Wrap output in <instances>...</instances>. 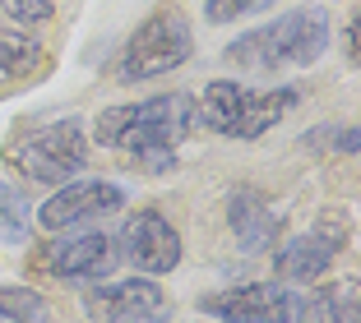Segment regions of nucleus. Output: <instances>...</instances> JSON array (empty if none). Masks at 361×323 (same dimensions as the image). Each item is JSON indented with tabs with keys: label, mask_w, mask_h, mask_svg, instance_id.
Here are the masks:
<instances>
[{
	"label": "nucleus",
	"mask_w": 361,
	"mask_h": 323,
	"mask_svg": "<svg viewBox=\"0 0 361 323\" xmlns=\"http://www.w3.org/2000/svg\"><path fill=\"white\" fill-rule=\"evenodd\" d=\"M195 125V102L185 93H162L149 102L106 106L93 125V139L102 148L135 153L149 171H167L176 162V144Z\"/></svg>",
	"instance_id": "obj_1"
},
{
	"label": "nucleus",
	"mask_w": 361,
	"mask_h": 323,
	"mask_svg": "<svg viewBox=\"0 0 361 323\" xmlns=\"http://www.w3.org/2000/svg\"><path fill=\"white\" fill-rule=\"evenodd\" d=\"M329 46V14L319 5H301V10L283 14V19L250 28L227 46V65L245 74H283V70H310Z\"/></svg>",
	"instance_id": "obj_2"
},
{
	"label": "nucleus",
	"mask_w": 361,
	"mask_h": 323,
	"mask_svg": "<svg viewBox=\"0 0 361 323\" xmlns=\"http://www.w3.org/2000/svg\"><path fill=\"white\" fill-rule=\"evenodd\" d=\"M10 167L32 185H70L79 171L88 167V129L84 120L65 115V120H47L23 134L10 139Z\"/></svg>",
	"instance_id": "obj_3"
},
{
	"label": "nucleus",
	"mask_w": 361,
	"mask_h": 323,
	"mask_svg": "<svg viewBox=\"0 0 361 323\" xmlns=\"http://www.w3.org/2000/svg\"><path fill=\"white\" fill-rule=\"evenodd\" d=\"M297 88H269V93H255V88H241L232 79H213L200 97L204 125L223 139H259L283 120L292 106H297Z\"/></svg>",
	"instance_id": "obj_4"
},
{
	"label": "nucleus",
	"mask_w": 361,
	"mask_h": 323,
	"mask_svg": "<svg viewBox=\"0 0 361 323\" xmlns=\"http://www.w3.org/2000/svg\"><path fill=\"white\" fill-rule=\"evenodd\" d=\"M195 51L190 23L180 10H158L153 19H144L135 32H130L126 51H121L116 74L126 84H144V79H162V74L180 70Z\"/></svg>",
	"instance_id": "obj_5"
},
{
	"label": "nucleus",
	"mask_w": 361,
	"mask_h": 323,
	"mask_svg": "<svg viewBox=\"0 0 361 323\" xmlns=\"http://www.w3.org/2000/svg\"><path fill=\"white\" fill-rule=\"evenodd\" d=\"M200 310L223 323H306V296H297L283 281H250V286L204 296Z\"/></svg>",
	"instance_id": "obj_6"
},
{
	"label": "nucleus",
	"mask_w": 361,
	"mask_h": 323,
	"mask_svg": "<svg viewBox=\"0 0 361 323\" xmlns=\"http://www.w3.org/2000/svg\"><path fill=\"white\" fill-rule=\"evenodd\" d=\"M88 314L97 323H167L171 296L153 277H126L88 296Z\"/></svg>",
	"instance_id": "obj_7"
},
{
	"label": "nucleus",
	"mask_w": 361,
	"mask_h": 323,
	"mask_svg": "<svg viewBox=\"0 0 361 323\" xmlns=\"http://www.w3.org/2000/svg\"><path fill=\"white\" fill-rule=\"evenodd\" d=\"M348 245V217L343 213H329L324 222H315L310 231L292 236L278 250V272L287 281H315L319 272H329V263L338 259V250Z\"/></svg>",
	"instance_id": "obj_8"
},
{
	"label": "nucleus",
	"mask_w": 361,
	"mask_h": 323,
	"mask_svg": "<svg viewBox=\"0 0 361 323\" xmlns=\"http://www.w3.org/2000/svg\"><path fill=\"white\" fill-rule=\"evenodd\" d=\"M121 203H126V194H121V185H111V180H70V185H61L42 203L37 222H42L47 231H65V227H75V222L106 217V213H116Z\"/></svg>",
	"instance_id": "obj_9"
},
{
	"label": "nucleus",
	"mask_w": 361,
	"mask_h": 323,
	"mask_svg": "<svg viewBox=\"0 0 361 323\" xmlns=\"http://www.w3.org/2000/svg\"><path fill=\"white\" fill-rule=\"evenodd\" d=\"M121 240H126V254L139 272H171L180 263V236L162 213H135Z\"/></svg>",
	"instance_id": "obj_10"
},
{
	"label": "nucleus",
	"mask_w": 361,
	"mask_h": 323,
	"mask_svg": "<svg viewBox=\"0 0 361 323\" xmlns=\"http://www.w3.org/2000/svg\"><path fill=\"white\" fill-rule=\"evenodd\" d=\"M111 259V236L102 231H79V236H56L47 245L42 263L51 277H88V272H102Z\"/></svg>",
	"instance_id": "obj_11"
},
{
	"label": "nucleus",
	"mask_w": 361,
	"mask_h": 323,
	"mask_svg": "<svg viewBox=\"0 0 361 323\" xmlns=\"http://www.w3.org/2000/svg\"><path fill=\"white\" fill-rule=\"evenodd\" d=\"M227 222H232V236H236L241 250H264V245H274V236H278L274 208H269L255 189H236L232 203H227Z\"/></svg>",
	"instance_id": "obj_12"
},
{
	"label": "nucleus",
	"mask_w": 361,
	"mask_h": 323,
	"mask_svg": "<svg viewBox=\"0 0 361 323\" xmlns=\"http://www.w3.org/2000/svg\"><path fill=\"white\" fill-rule=\"evenodd\" d=\"M37 65H42V42H37V37H28L19 23H14V28H0V70L23 79V74H32Z\"/></svg>",
	"instance_id": "obj_13"
},
{
	"label": "nucleus",
	"mask_w": 361,
	"mask_h": 323,
	"mask_svg": "<svg viewBox=\"0 0 361 323\" xmlns=\"http://www.w3.org/2000/svg\"><path fill=\"white\" fill-rule=\"evenodd\" d=\"M306 319H315V323H357V286H352V281L324 286L319 296L306 300Z\"/></svg>",
	"instance_id": "obj_14"
},
{
	"label": "nucleus",
	"mask_w": 361,
	"mask_h": 323,
	"mask_svg": "<svg viewBox=\"0 0 361 323\" xmlns=\"http://www.w3.org/2000/svg\"><path fill=\"white\" fill-rule=\"evenodd\" d=\"M28 227H32L28 198L0 176V245H23V240H28Z\"/></svg>",
	"instance_id": "obj_15"
},
{
	"label": "nucleus",
	"mask_w": 361,
	"mask_h": 323,
	"mask_svg": "<svg viewBox=\"0 0 361 323\" xmlns=\"http://www.w3.org/2000/svg\"><path fill=\"white\" fill-rule=\"evenodd\" d=\"M0 323H47V300L32 286H0Z\"/></svg>",
	"instance_id": "obj_16"
},
{
	"label": "nucleus",
	"mask_w": 361,
	"mask_h": 323,
	"mask_svg": "<svg viewBox=\"0 0 361 323\" xmlns=\"http://www.w3.org/2000/svg\"><path fill=\"white\" fill-rule=\"evenodd\" d=\"M278 5V0H204V14L209 23H232V19H245V14H259Z\"/></svg>",
	"instance_id": "obj_17"
},
{
	"label": "nucleus",
	"mask_w": 361,
	"mask_h": 323,
	"mask_svg": "<svg viewBox=\"0 0 361 323\" xmlns=\"http://www.w3.org/2000/svg\"><path fill=\"white\" fill-rule=\"evenodd\" d=\"M51 5L56 0H0V14L23 28V23H42L47 14H51Z\"/></svg>",
	"instance_id": "obj_18"
},
{
	"label": "nucleus",
	"mask_w": 361,
	"mask_h": 323,
	"mask_svg": "<svg viewBox=\"0 0 361 323\" xmlns=\"http://www.w3.org/2000/svg\"><path fill=\"white\" fill-rule=\"evenodd\" d=\"M338 148H343V153H357V148H361L357 129H343V134H338Z\"/></svg>",
	"instance_id": "obj_19"
}]
</instances>
